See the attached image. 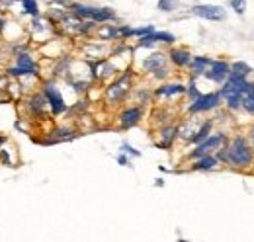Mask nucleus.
<instances>
[{
    "mask_svg": "<svg viewBox=\"0 0 254 242\" xmlns=\"http://www.w3.org/2000/svg\"><path fill=\"white\" fill-rule=\"evenodd\" d=\"M122 166H131V162H129V158L126 156V152H122V154H118V158H116Z\"/></svg>",
    "mask_w": 254,
    "mask_h": 242,
    "instance_id": "obj_30",
    "label": "nucleus"
},
{
    "mask_svg": "<svg viewBox=\"0 0 254 242\" xmlns=\"http://www.w3.org/2000/svg\"><path fill=\"white\" fill-rule=\"evenodd\" d=\"M90 20H94L96 24H110V22L118 20V14L112 8H96L94 6V12H92Z\"/></svg>",
    "mask_w": 254,
    "mask_h": 242,
    "instance_id": "obj_18",
    "label": "nucleus"
},
{
    "mask_svg": "<svg viewBox=\"0 0 254 242\" xmlns=\"http://www.w3.org/2000/svg\"><path fill=\"white\" fill-rule=\"evenodd\" d=\"M22 4V14L35 18V16H41V10H39V2L37 0H20Z\"/></svg>",
    "mask_w": 254,
    "mask_h": 242,
    "instance_id": "obj_23",
    "label": "nucleus"
},
{
    "mask_svg": "<svg viewBox=\"0 0 254 242\" xmlns=\"http://www.w3.org/2000/svg\"><path fill=\"white\" fill-rule=\"evenodd\" d=\"M41 92L47 100V106H49V112L51 116H61L68 112V104L64 102L63 94L57 88L55 80L53 78H47V80H41Z\"/></svg>",
    "mask_w": 254,
    "mask_h": 242,
    "instance_id": "obj_3",
    "label": "nucleus"
},
{
    "mask_svg": "<svg viewBox=\"0 0 254 242\" xmlns=\"http://www.w3.org/2000/svg\"><path fill=\"white\" fill-rule=\"evenodd\" d=\"M143 106H129L126 110H122V114L118 116V123H120V129H131V127H137L141 120H143Z\"/></svg>",
    "mask_w": 254,
    "mask_h": 242,
    "instance_id": "obj_11",
    "label": "nucleus"
},
{
    "mask_svg": "<svg viewBox=\"0 0 254 242\" xmlns=\"http://www.w3.org/2000/svg\"><path fill=\"white\" fill-rule=\"evenodd\" d=\"M155 185H157V187H162V185H164V180H162V178H157V180H155Z\"/></svg>",
    "mask_w": 254,
    "mask_h": 242,
    "instance_id": "obj_32",
    "label": "nucleus"
},
{
    "mask_svg": "<svg viewBox=\"0 0 254 242\" xmlns=\"http://www.w3.org/2000/svg\"><path fill=\"white\" fill-rule=\"evenodd\" d=\"M51 6H57V8H68L72 0H47Z\"/></svg>",
    "mask_w": 254,
    "mask_h": 242,
    "instance_id": "obj_29",
    "label": "nucleus"
},
{
    "mask_svg": "<svg viewBox=\"0 0 254 242\" xmlns=\"http://www.w3.org/2000/svg\"><path fill=\"white\" fill-rule=\"evenodd\" d=\"M241 106H243L249 114H254V88L253 90H249L247 94H243V102H241Z\"/></svg>",
    "mask_w": 254,
    "mask_h": 242,
    "instance_id": "obj_24",
    "label": "nucleus"
},
{
    "mask_svg": "<svg viewBox=\"0 0 254 242\" xmlns=\"http://www.w3.org/2000/svg\"><path fill=\"white\" fill-rule=\"evenodd\" d=\"M213 62V59H209V57H203V55H199V57H193L190 62V72L193 78H197V76H203L205 74V70L209 68V64Z\"/></svg>",
    "mask_w": 254,
    "mask_h": 242,
    "instance_id": "obj_17",
    "label": "nucleus"
},
{
    "mask_svg": "<svg viewBox=\"0 0 254 242\" xmlns=\"http://www.w3.org/2000/svg\"><path fill=\"white\" fill-rule=\"evenodd\" d=\"M178 6H180V4H178L176 0H159V10L160 12H166V14L174 12Z\"/></svg>",
    "mask_w": 254,
    "mask_h": 242,
    "instance_id": "obj_25",
    "label": "nucleus"
},
{
    "mask_svg": "<svg viewBox=\"0 0 254 242\" xmlns=\"http://www.w3.org/2000/svg\"><path fill=\"white\" fill-rule=\"evenodd\" d=\"M131 82H133V74H131V70H126L122 76H118V78L106 88V92H104L106 102H108L110 106H118L120 102H124L126 96L129 94V90H131Z\"/></svg>",
    "mask_w": 254,
    "mask_h": 242,
    "instance_id": "obj_4",
    "label": "nucleus"
},
{
    "mask_svg": "<svg viewBox=\"0 0 254 242\" xmlns=\"http://www.w3.org/2000/svg\"><path fill=\"white\" fill-rule=\"evenodd\" d=\"M26 112H28V118L32 120H45L51 112H49V106H47V100L43 96V92H35L28 94L26 98Z\"/></svg>",
    "mask_w": 254,
    "mask_h": 242,
    "instance_id": "obj_7",
    "label": "nucleus"
},
{
    "mask_svg": "<svg viewBox=\"0 0 254 242\" xmlns=\"http://www.w3.org/2000/svg\"><path fill=\"white\" fill-rule=\"evenodd\" d=\"M120 151L126 152V154H129V156H135V158H139V156H141V151H137V149H135V147H131L129 143H122Z\"/></svg>",
    "mask_w": 254,
    "mask_h": 242,
    "instance_id": "obj_27",
    "label": "nucleus"
},
{
    "mask_svg": "<svg viewBox=\"0 0 254 242\" xmlns=\"http://www.w3.org/2000/svg\"><path fill=\"white\" fill-rule=\"evenodd\" d=\"M186 96H188L190 100L199 96V90H197V84H195V78H193V76H191L190 84H186Z\"/></svg>",
    "mask_w": 254,
    "mask_h": 242,
    "instance_id": "obj_26",
    "label": "nucleus"
},
{
    "mask_svg": "<svg viewBox=\"0 0 254 242\" xmlns=\"http://www.w3.org/2000/svg\"><path fill=\"white\" fill-rule=\"evenodd\" d=\"M251 72H253V68H251L247 62L237 60V62L231 64V72H229V76H231V78H247Z\"/></svg>",
    "mask_w": 254,
    "mask_h": 242,
    "instance_id": "obj_22",
    "label": "nucleus"
},
{
    "mask_svg": "<svg viewBox=\"0 0 254 242\" xmlns=\"http://www.w3.org/2000/svg\"><path fill=\"white\" fill-rule=\"evenodd\" d=\"M229 4H231V10H235L237 14H243L245 6H247V0H229Z\"/></svg>",
    "mask_w": 254,
    "mask_h": 242,
    "instance_id": "obj_28",
    "label": "nucleus"
},
{
    "mask_svg": "<svg viewBox=\"0 0 254 242\" xmlns=\"http://www.w3.org/2000/svg\"><path fill=\"white\" fill-rule=\"evenodd\" d=\"M191 59H193L191 53L188 49H184V47H172V49L168 51V60H170L174 66H178V68L190 66Z\"/></svg>",
    "mask_w": 254,
    "mask_h": 242,
    "instance_id": "obj_13",
    "label": "nucleus"
},
{
    "mask_svg": "<svg viewBox=\"0 0 254 242\" xmlns=\"http://www.w3.org/2000/svg\"><path fill=\"white\" fill-rule=\"evenodd\" d=\"M254 160L253 149L249 147L245 137H235L227 147V162L237 168H247Z\"/></svg>",
    "mask_w": 254,
    "mask_h": 242,
    "instance_id": "obj_2",
    "label": "nucleus"
},
{
    "mask_svg": "<svg viewBox=\"0 0 254 242\" xmlns=\"http://www.w3.org/2000/svg\"><path fill=\"white\" fill-rule=\"evenodd\" d=\"M28 31H30V41L39 39V43H45V41H49L53 37V33L57 31V28H55V24L47 16H35L30 22Z\"/></svg>",
    "mask_w": 254,
    "mask_h": 242,
    "instance_id": "obj_6",
    "label": "nucleus"
},
{
    "mask_svg": "<svg viewBox=\"0 0 254 242\" xmlns=\"http://www.w3.org/2000/svg\"><path fill=\"white\" fill-rule=\"evenodd\" d=\"M251 141H253V145H254V129L251 131Z\"/></svg>",
    "mask_w": 254,
    "mask_h": 242,
    "instance_id": "obj_33",
    "label": "nucleus"
},
{
    "mask_svg": "<svg viewBox=\"0 0 254 242\" xmlns=\"http://www.w3.org/2000/svg\"><path fill=\"white\" fill-rule=\"evenodd\" d=\"M211 129H213V121H205V123H201V125L197 127V131L193 133V137L190 139V143L199 145L201 141H205V139L211 135Z\"/></svg>",
    "mask_w": 254,
    "mask_h": 242,
    "instance_id": "obj_20",
    "label": "nucleus"
},
{
    "mask_svg": "<svg viewBox=\"0 0 254 242\" xmlns=\"http://www.w3.org/2000/svg\"><path fill=\"white\" fill-rule=\"evenodd\" d=\"M229 72H231V64L225 62V60H213L209 64V68L205 70V78H209L211 82L215 84H223L227 78H229Z\"/></svg>",
    "mask_w": 254,
    "mask_h": 242,
    "instance_id": "obj_12",
    "label": "nucleus"
},
{
    "mask_svg": "<svg viewBox=\"0 0 254 242\" xmlns=\"http://www.w3.org/2000/svg\"><path fill=\"white\" fill-rule=\"evenodd\" d=\"M96 35L100 37V41H114L120 37V30H118V26H98Z\"/></svg>",
    "mask_w": 254,
    "mask_h": 242,
    "instance_id": "obj_21",
    "label": "nucleus"
},
{
    "mask_svg": "<svg viewBox=\"0 0 254 242\" xmlns=\"http://www.w3.org/2000/svg\"><path fill=\"white\" fill-rule=\"evenodd\" d=\"M2 74H4V72H0V76H2Z\"/></svg>",
    "mask_w": 254,
    "mask_h": 242,
    "instance_id": "obj_34",
    "label": "nucleus"
},
{
    "mask_svg": "<svg viewBox=\"0 0 254 242\" xmlns=\"http://www.w3.org/2000/svg\"><path fill=\"white\" fill-rule=\"evenodd\" d=\"M221 104V94L219 92H209V94H199L197 98H193L188 106V114L195 116V114H205L211 112L215 108H219Z\"/></svg>",
    "mask_w": 254,
    "mask_h": 242,
    "instance_id": "obj_8",
    "label": "nucleus"
},
{
    "mask_svg": "<svg viewBox=\"0 0 254 242\" xmlns=\"http://www.w3.org/2000/svg\"><path fill=\"white\" fill-rule=\"evenodd\" d=\"M176 137H178V127L176 125H164L160 129V141H157V147H160V149H170Z\"/></svg>",
    "mask_w": 254,
    "mask_h": 242,
    "instance_id": "obj_15",
    "label": "nucleus"
},
{
    "mask_svg": "<svg viewBox=\"0 0 254 242\" xmlns=\"http://www.w3.org/2000/svg\"><path fill=\"white\" fill-rule=\"evenodd\" d=\"M78 133L72 129V127H55V129H51L49 131V139L53 141V143H63V141H72L74 137H76Z\"/></svg>",
    "mask_w": 254,
    "mask_h": 242,
    "instance_id": "obj_16",
    "label": "nucleus"
},
{
    "mask_svg": "<svg viewBox=\"0 0 254 242\" xmlns=\"http://www.w3.org/2000/svg\"><path fill=\"white\" fill-rule=\"evenodd\" d=\"M186 96V84L182 82H164L155 90L157 98H174V96Z\"/></svg>",
    "mask_w": 254,
    "mask_h": 242,
    "instance_id": "obj_14",
    "label": "nucleus"
},
{
    "mask_svg": "<svg viewBox=\"0 0 254 242\" xmlns=\"http://www.w3.org/2000/svg\"><path fill=\"white\" fill-rule=\"evenodd\" d=\"M4 74L8 78H24V76H39V64L33 57L32 49L22 51L18 55H14V64L4 68Z\"/></svg>",
    "mask_w": 254,
    "mask_h": 242,
    "instance_id": "obj_1",
    "label": "nucleus"
},
{
    "mask_svg": "<svg viewBox=\"0 0 254 242\" xmlns=\"http://www.w3.org/2000/svg\"><path fill=\"white\" fill-rule=\"evenodd\" d=\"M191 14L209 22H223L227 18V12L223 6H215V4H197L191 8Z\"/></svg>",
    "mask_w": 254,
    "mask_h": 242,
    "instance_id": "obj_10",
    "label": "nucleus"
},
{
    "mask_svg": "<svg viewBox=\"0 0 254 242\" xmlns=\"http://www.w3.org/2000/svg\"><path fill=\"white\" fill-rule=\"evenodd\" d=\"M143 70L153 74V78H157V80H166L168 74H170L168 55L162 53V51H153L147 59L143 60Z\"/></svg>",
    "mask_w": 254,
    "mask_h": 242,
    "instance_id": "obj_5",
    "label": "nucleus"
},
{
    "mask_svg": "<svg viewBox=\"0 0 254 242\" xmlns=\"http://www.w3.org/2000/svg\"><path fill=\"white\" fill-rule=\"evenodd\" d=\"M217 164H219L217 156H213V154H203V156L195 158V162L191 164V168H193V170H201V172H207V170H213Z\"/></svg>",
    "mask_w": 254,
    "mask_h": 242,
    "instance_id": "obj_19",
    "label": "nucleus"
},
{
    "mask_svg": "<svg viewBox=\"0 0 254 242\" xmlns=\"http://www.w3.org/2000/svg\"><path fill=\"white\" fill-rule=\"evenodd\" d=\"M6 143H8V137H6V135H0V147L6 145Z\"/></svg>",
    "mask_w": 254,
    "mask_h": 242,
    "instance_id": "obj_31",
    "label": "nucleus"
},
{
    "mask_svg": "<svg viewBox=\"0 0 254 242\" xmlns=\"http://www.w3.org/2000/svg\"><path fill=\"white\" fill-rule=\"evenodd\" d=\"M227 145V137L223 135V133H217V135H209L205 141H201L199 145H195V149L188 154L191 160H195V158H199V156H203V154H211V152L219 151Z\"/></svg>",
    "mask_w": 254,
    "mask_h": 242,
    "instance_id": "obj_9",
    "label": "nucleus"
}]
</instances>
